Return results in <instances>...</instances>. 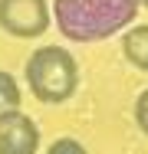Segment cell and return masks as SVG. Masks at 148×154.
Instances as JSON below:
<instances>
[{"instance_id":"4","label":"cell","mask_w":148,"mask_h":154,"mask_svg":"<svg viewBox=\"0 0 148 154\" xmlns=\"http://www.w3.org/2000/svg\"><path fill=\"white\" fill-rule=\"evenodd\" d=\"M36 151H40V128L30 115L13 112L0 118V154H36Z\"/></svg>"},{"instance_id":"2","label":"cell","mask_w":148,"mask_h":154,"mask_svg":"<svg viewBox=\"0 0 148 154\" xmlns=\"http://www.w3.org/2000/svg\"><path fill=\"white\" fill-rule=\"evenodd\" d=\"M27 85L43 105H63L76 95L79 85V66L69 49L63 46H40L27 59Z\"/></svg>"},{"instance_id":"8","label":"cell","mask_w":148,"mask_h":154,"mask_svg":"<svg viewBox=\"0 0 148 154\" xmlns=\"http://www.w3.org/2000/svg\"><path fill=\"white\" fill-rule=\"evenodd\" d=\"M135 125H138V128L148 134V89L135 98Z\"/></svg>"},{"instance_id":"3","label":"cell","mask_w":148,"mask_h":154,"mask_svg":"<svg viewBox=\"0 0 148 154\" xmlns=\"http://www.w3.org/2000/svg\"><path fill=\"white\" fill-rule=\"evenodd\" d=\"M53 10L46 0H0V30L17 39H36L50 30Z\"/></svg>"},{"instance_id":"7","label":"cell","mask_w":148,"mask_h":154,"mask_svg":"<svg viewBox=\"0 0 148 154\" xmlns=\"http://www.w3.org/2000/svg\"><path fill=\"white\" fill-rule=\"evenodd\" d=\"M46 154H86V148H82L76 138H56Z\"/></svg>"},{"instance_id":"1","label":"cell","mask_w":148,"mask_h":154,"mask_svg":"<svg viewBox=\"0 0 148 154\" xmlns=\"http://www.w3.org/2000/svg\"><path fill=\"white\" fill-rule=\"evenodd\" d=\"M138 10V0H53V20L72 43H99L128 30Z\"/></svg>"},{"instance_id":"9","label":"cell","mask_w":148,"mask_h":154,"mask_svg":"<svg viewBox=\"0 0 148 154\" xmlns=\"http://www.w3.org/2000/svg\"><path fill=\"white\" fill-rule=\"evenodd\" d=\"M138 3H142V7H148V0H138Z\"/></svg>"},{"instance_id":"6","label":"cell","mask_w":148,"mask_h":154,"mask_svg":"<svg viewBox=\"0 0 148 154\" xmlns=\"http://www.w3.org/2000/svg\"><path fill=\"white\" fill-rule=\"evenodd\" d=\"M20 102H23V92H20L17 79H13L10 72H3V69H0V118H7V115L20 112Z\"/></svg>"},{"instance_id":"5","label":"cell","mask_w":148,"mask_h":154,"mask_svg":"<svg viewBox=\"0 0 148 154\" xmlns=\"http://www.w3.org/2000/svg\"><path fill=\"white\" fill-rule=\"evenodd\" d=\"M122 53L135 69L148 72V23L132 26L128 33H122Z\"/></svg>"}]
</instances>
